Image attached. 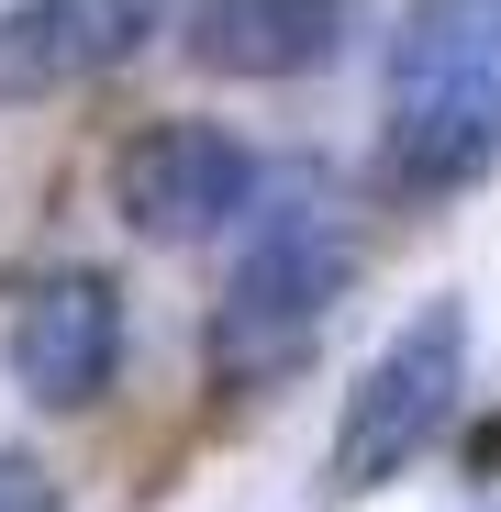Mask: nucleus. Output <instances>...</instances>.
I'll use <instances>...</instances> for the list:
<instances>
[{"label":"nucleus","mask_w":501,"mask_h":512,"mask_svg":"<svg viewBox=\"0 0 501 512\" xmlns=\"http://www.w3.org/2000/svg\"><path fill=\"white\" fill-rule=\"evenodd\" d=\"M357 290V212L312 167H268L257 212L234 223V256L201 301V390L212 401H268L279 379L312 368Z\"/></svg>","instance_id":"nucleus-1"},{"label":"nucleus","mask_w":501,"mask_h":512,"mask_svg":"<svg viewBox=\"0 0 501 512\" xmlns=\"http://www.w3.org/2000/svg\"><path fill=\"white\" fill-rule=\"evenodd\" d=\"M501 167V0H401L379 34V201L435 212Z\"/></svg>","instance_id":"nucleus-2"},{"label":"nucleus","mask_w":501,"mask_h":512,"mask_svg":"<svg viewBox=\"0 0 501 512\" xmlns=\"http://www.w3.org/2000/svg\"><path fill=\"white\" fill-rule=\"evenodd\" d=\"M468 368H479V312H468L457 290L412 301V312L379 334V357L346 379V401H334V435H323V501H379V490H401L412 468L457 435V412H468Z\"/></svg>","instance_id":"nucleus-3"},{"label":"nucleus","mask_w":501,"mask_h":512,"mask_svg":"<svg viewBox=\"0 0 501 512\" xmlns=\"http://www.w3.org/2000/svg\"><path fill=\"white\" fill-rule=\"evenodd\" d=\"M123 346H134V312H123V279L67 256V268H34L0 301V368L34 412H101L112 379H123Z\"/></svg>","instance_id":"nucleus-4"},{"label":"nucleus","mask_w":501,"mask_h":512,"mask_svg":"<svg viewBox=\"0 0 501 512\" xmlns=\"http://www.w3.org/2000/svg\"><path fill=\"white\" fill-rule=\"evenodd\" d=\"M257 190H268V156L201 112H167V123L123 134V156H112V212L145 245H212L257 212Z\"/></svg>","instance_id":"nucleus-5"},{"label":"nucleus","mask_w":501,"mask_h":512,"mask_svg":"<svg viewBox=\"0 0 501 512\" xmlns=\"http://www.w3.org/2000/svg\"><path fill=\"white\" fill-rule=\"evenodd\" d=\"M190 0H0V112H45L123 78L145 45L179 34Z\"/></svg>","instance_id":"nucleus-6"},{"label":"nucleus","mask_w":501,"mask_h":512,"mask_svg":"<svg viewBox=\"0 0 501 512\" xmlns=\"http://www.w3.org/2000/svg\"><path fill=\"white\" fill-rule=\"evenodd\" d=\"M368 34V0H190L179 45L190 67L234 78V90H290V78L346 67Z\"/></svg>","instance_id":"nucleus-7"},{"label":"nucleus","mask_w":501,"mask_h":512,"mask_svg":"<svg viewBox=\"0 0 501 512\" xmlns=\"http://www.w3.org/2000/svg\"><path fill=\"white\" fill-rule=\"evenodd\" d=\"M457 512H501V490H479V501H457Z\"/></svg>","instance_id":"nucleus-8"}]
</instances>
